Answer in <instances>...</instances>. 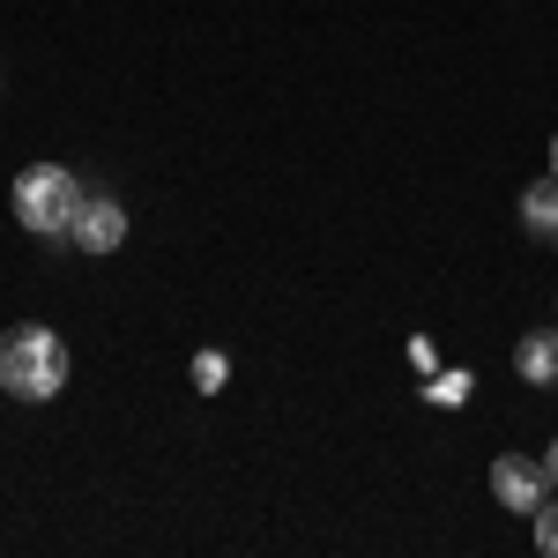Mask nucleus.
I'll return each instance as SVG.
<instances>
[{"label":"nucleus","instance_id":"nucleus-1","mask_svg":"<svg viewBox=\"0 0 558 558\" xmlns=\"http://www.w3.org/2000/svg\"><path fill=\"white\" fill-rule=\"evenodd\" d=\"M0 387L15 395V402H52L60 387H68V343L38 328V320H23V328H8L0 336Z\"/></svg>","mask_w":558,"mask_h":558},{"label":"nucleus","instance_id":"nucleus-2","mask_svg":"<svg viewBox=\"0 0 558 558\" xmlns=\"http://www.w3.org/2000/svg\"><path fill=\"white\" fill-rule=\"evenodd\" d=\"M83 209V179L68 165H31L15 172V223L38 231V239H68V223Z\"/></svg>","mask_w":558,"mask_h":558},{"label":"nucleus","instance_id":"nucleus-3","mask_svg":"<svg viewBox=\"0 0 558 558\" xmlns=\"http://www.w3.org/2000/svg\"><path fill=\"white\" fill-rule=\"evenodd\" d=\"M68 239L83 246V254H120L128 246V209L112 202V194H83V209L68 223Z\"/></svg>","mask_w":558,"mask_h":558},{"label":"nucleus","instance_id":"nucleus-4","mask_svg":"<svg viewBox=\"0 0 558 558\" xmlns=\"http://www.w3.org/2000/svg\"><path fill=\"white\" fill-rule=\"evenodd\" d=\"M492 492H499L507 514H536L551 499V476H544V462H529V454H499L492 462Z\"/></svg>","mask_w":558,"mask_h":558},{"label":"nucleus","instance_id":"nucleus-5","mask_svg":"<svg viewBox=\"0 0 558 558\" xmlns=\"http://www.w3.org/2000/svg\"><path fill=\"white\" fill-rule=\"evenodd\" d=\"M514 373L529 387H558V320L551 328H529V336L514 343Z\"/></svg>","mask_w":558,"mask_h":558},{"label":"nucleus","instance_id":"nucleus-6","mask_svg":"<svg viewBox=\"0 0 558 558\" xmlns=\"http://www.w3.org/2000/svg\"><path fill=\"white\" fill-rule=\"evenodd\" d=\"M521 223H529L536 239H551V231H558V179H536V186L521 194Z\"/></svg>","mask_w":558,"mask_h":558},{"label":"nucleus","instance_id":"nucleus-7","mask_svg":"<svg viewBox=\"0 0 558 558\" xmlns=\"http://www.w3.org/2000/svg\"><path fill=\"white\" fill-rule=\"evenodd\" d=\"M529 521H536V551L558 558V492H551V499H544V507H536Z\"/></svg>","mask_w":558,"mask_h":558},{"label":"nucleus","instance_id":"nucleus-8","mask_svg":"<svg viewBox=\"0 0 558 558\" xmlns=\"http://www.w3.org/2000/svg\"><path fill=\"white\" fill-rule=\"evenodd\" d=\"M544 476H551V492H558V439L544 447Z\"/></svg>","mask_w":558,"mask_h":558},{"label":"nucleus","instance_id":"nucleus-9","mask_svg":"<svg viewBox=\"0 0 558 558\" xmlns=\"http://www.w3.org/2000/svg\"><path fill=\"white\" fill-rule=\"evenodd\" d=\"M551 179H558V134H551Z\"/></svg>","mask_w":558,"mask_h":558},{"label":"nucleus","instance_id":"nucleus-10","mask_svg":"<svg viewBox=\"0 0 558 558\" xmlns=\"http://www.w3.org/2000/svg\"><path fill=\"white\" fill-rule=\"evenodd\" d=\"M551 239H558V231H551Z\"/></svg>","mask_w":558,"mask_h":558}]
</instances>
